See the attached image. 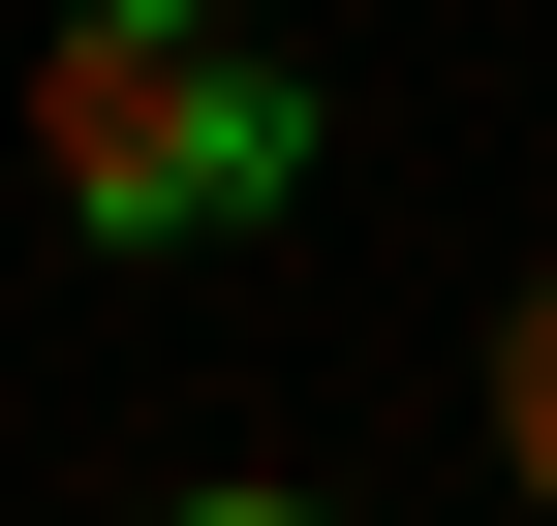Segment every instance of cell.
I'll return each mask as SVG.
<instances>
[{"label":"cell","mask_w":557,"mask_h":526,"mask_svg":"<svg viewBox=\"0 0 557 526\" xmlns=\"http://www.w3.org/2000/svg\"><path fill=\"white\" fill-rule=\"evenodd\" d=\"M496 496H557V279L496 310Z\"/></svg>","instance_id":"7a4b0ae2"},{"label":"cell","mask_w":557,"mask_h":526,"mask_svg":"<svg viewBox=\"0 0 557 526\" xmlns=\"http://www.w3.org/2000/svg\"><path fill=\"white\" fill-rule=\"evenodd\" d=\"M32 186L94 248H248L278 186H310V93H278L218 0H62L32 32Z\"/></svg>","instance_id":"6da1fadb"},{"label":"cell","mask_w":557,"mask_h":526,"mask_svg":"<svg viewBox=\"0 0 557 526\" xmlns=\"http://www.w3.org/2000/svg\"><path fill=\"white\" fill-rule=\"evenodd\" d=\"M156 526H341V496H156Z\"/></svg>","instance_id":"3957f363"}]
</instances>
